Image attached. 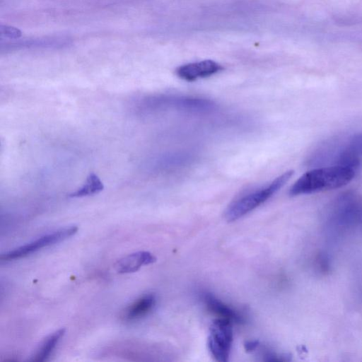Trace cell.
<instances>
[{"label":"cell","mask_w":362,"mask_h":362,"mask_svg":"<svg viewBox=\"0 0 362 362\" xmlns=\"http://www.w3.org/2000/svg\"><path fill=\"white\" fill-rule=\"evenodd\" d=\"M156 298L153 294H146L129 305L122 314L126 321H134L146 315L153 308Z\"/></svg>","instance_id":"obj_8"},{"label":"cell","mask_w":362,"mask_h":362,"mask_svg":"<svg viewBox=\"0 0 362 362\" xmlns=\"http://www.w3.org/2000/svg\"><path fill=\"white\" fill-rule=\"evenodd\" d=\"M258 344V341H247L245 343V349L246 350V351H252L257 347Z\"/></svg>","instance_id":"obj_13"},{"label":"cell","mask_w":362,"mask_h":362,"mask_svg":"<svg viewBox=\"0 0 362 362\" xmlns=\"http://www.w3.org/2000/svg\"><path fill=\"white\" fill-rule=\"evenodd\" d=\"M104 185L97 175L89 174L84 185L76 191L69 194L71 198L83 197L98 194L103 191Z\"/></svg>","instance_id":"obj_12"},{"label":"cell","mask_w":362,"mask_h":362,"mask_svg":"<svg viewBox=\"0 0 362 362\" xmlns=\"http://www.w3.org/2000/svg\"><path fill=\"white\" fill-rule=\"evenodd\" d=\"M355 176L354 168L344 165L310 170L304 173L289 189L292 197L341 187Z\"/></svg>","instance_id":"obj_1"},{"label":"cell","mask_w":362,"mask_h":362,"mask_svg":"<svg viewBox=\"0 0 362 362\" xmlns=\"http://www.w3.org/2000/svg\"><path fill=\"white\" fill-rule=\"evenodd\" d=\"M222 69L223 67L216 62L204 60L182 65L177 69L176 74L183 80L192 81L199 78L211 76Z\"/></svg>","instance_id":"obj_6"},{"label":"cell","mask_w":362,"mask_h":362,"mask_svg":"<svg viewBox=\"0 0 362 362\" xmlns=\"http://www.w3.org/2000/svg\"><path fill=\"white\" fill-rule=\"evenodd\" d=\"M232 322L223 318L215 320L210 327L208 346L218 361H228L233 342Z\"/></svg>","instance_id":"obj_3"},{"label":"cell","mask_w":362,"mask_h":362,"mask_svg":"<svg viewBox=\"0 0 362 362\" xmlns=\"http://www.w3.org/2000/svg\"><path fill=\"white\" fill-rule=\"evenodd\" d=\"M156 105L188 112H209L216 108L209 100L192 97L163 96L156 99Z\"/></svg>","instance_id":"obj_5"},{"label":"cell","mask_w":362,"mask_h":362,"mask_svg":"<svg viewBox=\"0 0 362 362\" xmlns=\"http://www.w3.org/2000/svg\"><path fill=\"white\" fill-rule=\"evenodd\" d=\"M156 260V258L149 252L139 251L119 259L116 262L114 267L119 274L132 273L144 265L155 262Z\"/></svg>","instance_id":"obj_7"},{"label":"cell","mask_w":362,"mask_h":362,"mask_svg":"<svg viewBox=\"0 0 362 362\" xmlns=\"http://www.w3.org/2000/svg\"><path fill=\"white\" fill-rule=\"evenodd\" d=\"M362 158V135L354 138L346 151L339 159V165H348L354 168Z\"/></svg>","instance_id":"obj_11"},{"label":"cell","mask_w":362,"mask_h":362,"mask_svg":"<svg viewBox=\"0 0 362 362\" xmlns=\"http://www.w3.org/2000/svg\"><path fill=\"white\" fill-rule=\"evenodd\" d=\"M78 230L76 226H72L57 230L53 233L45 235L24 245L1 255V260L11 261L29 255L42 247L62 242L74 235Z\"/></svg>","instance_id":"obj_4"},{"label":"cell","mask_w":362,"mask_h":362,"mask_svg":"<svg viewBox=\"0 0 362 362\" xmlns=\"http://www.w3.org/2000/svg\"><path fill=\"white\" fill-rule=\"evenodd\" d=\"M64 333L65 329L61 328L46 337L30 361L42 362L46 361Z\"/></svg>","instance_id":"obj_10"},{"label":"cell","mask_w":362,"mask_h":362,"mask_svg":"<svg viewBox=\"0 0 362 362\" xmlns=\"http://www.w3.org/2000/svg\"><path fill=\"white\" fill-rule=\"evenodd\" d=\"M204 302L208 309L219 316V318L227 319L230 321L240 323L243 321V318L235 310L224 304L214 295L206 293L204 296Z\"/></svg>","instance_id":"obj_9"},{"label":"cell","mask_w":362,"mask_h":362,"mask_svg":"<svg viewBox=\"0 0 362 362\" xmlns=\"http://www.w3.org/2000/svg\"><path fill=\"white\" fill-rule=\"evenodd\" d=\"M293 174V170H288L265 187L242 195L228 206L224 214L225 218L229 222L234 221L256 209L277 192Z\"/></svg>","instance_id":"obj_2"}]
</instances>
